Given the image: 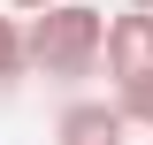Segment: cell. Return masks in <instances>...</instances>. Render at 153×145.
I'll return each mask as SVG.
<instances>
[{"instance_id":"6da1fadb","label":"cell","mask_w":153,"mask_h":145,"mask_svg":"<svg viewBox=\"0 0 153 145\" xmlns=\"http://www.w3.org/2000/svg\"><path fill=\"white\" fill-rule=\"evenodd\" d=\"M100 38H107V16L84 8V0H54L46 16H23L31 69H46V76H92L100 69Z\"/></svg>"},{"instance_id":"7a4b0ae2","label":"cell","mask_w":153,"mask_h":145,"mask_svg":"<svg viewBox=\"0 0 153 145\" xmlns=\"http://www.w3.org/2000/svg\"><path fill=\"white\" fill-rule=\"evenodd\" d=\"M100 61H107V76H115V84H123V76H138V69H153V16H138V8L107 16Z\"/></svg>"},{"instance_id":"3957f363","label":"cell","mask_w":153,"mask_h":145,"mask_svg":"<svg viewBox=\"0 0 153 145\" xmlns=\"http://www.w3.org/2000/svg\"><path fill=\"white\" fill-rule=\"evenodd\" d=\"M123 130H130V115L115 99H69L54 122V145H123Z\"/></svg>"},{"instance_id":"277c9868","label":"cell","mask_w":153,"mask_h":145,"mask_svg":"<svg viewBox=\"0 0 153 145\" xmlns=\"http://www.w3.org/2000/svg\"><path fill=\"white\" fill-rule=\"evenodd\" d=\"M115 107L130 115V130H153V69L123 76V84H115Z\"/></svg>"},{"instance_id":"5b68a950","label":"cell","mask_w":153,"mask_h":145,"mask_svg":"<svg viewBox=\"0 0 153 145\" xmlns=\"http://www.w3.org/2000/svg\"><path fill=\"white\" fill-rule=\"evenodd\" d=\"M31 46H23V16H0V84H23Z\"/></svg>"},{"instance_id":"8992f818","label":"cell","mask_w":153,"mask_h":145,"mask_svg":"<svg viewBox=\"0 0 153 145\" xmlns=\"http://www.w3.org/2000/svg\"><path fill=\"white\" fill-rule=\"evenodd\" d=\"M8 8H16V16H46L54 0H8Z\"/></svg>"},{"instance_id":"52a82bcc","label":"cell","mask_w":153,"mask_h":145,"mask_svg":"<svg viewBox=\"0 0 153 145\" xmlns=\"http://www.w3.org/2000/svg\"><path fill=\"white\" fill-rule=\"evenodd\" d=\"M123 8H138V16H153V0H123Z\"/></svg>"}]
</instances>
